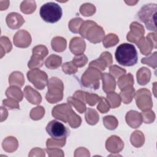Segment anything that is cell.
Instances as JSON below:
<instances>
[{
    "label": "cell",
    "mask_w": 157,
    "mask_h": 157,
    "mask_svg": "<svg viewBox=\"0 0 157 157\" xmlns=\"http://www.w3.org/2000/svg\"><path fill=\"white\" fill-rule=\"evenodd\" d=\"M52 116L58 120H60L65 123H69L72 128H77L80 126L82 119L72 110L69 104L64 103L53 107Z\"/></svg>",
    "instance_id": "obj_1"
},
{
    "label": "cell",
    "mask_w": 157,
    "mask_h": 157,
    "mask_svg": "<svg viewBox=\"0 0 157 157\" xmlns=\"http://www.w3.org/2000/svg\"><path fill=\"white\" fill-rule=\"evenodd\" d=\"M116 61L118 64L124 66L135 65L138 60V55L135 47L131 44H120L115 53Z\"/></svg>",
    "instance_id": "obj_2"
},
{
    "label": "cell",
    "mask_w": 157,
    "mask_h": 157,
    "mask_svg": "<svg viewBox=\"0 0 157 157\" xmlns=\"http://www.w3.org/2000/svg\"><path fill=\"white\" fill-rule=\"evenodd\" d=\"M78 33L83 38H86L93 44L101 42L105 34L101 26H98L96 22L90 20L83 21L80 28Z\"/></svg>",
    "instance_id": "obj_3"
},
{
    "label": "cell",
    "mask_w": 157,
    "mask_h": 157,
    "mask_svg": "<svg viewBox=\"0 0 157 157\" xmlns=\"http://www.w3.org/2000/svg\"><path fill=\"white\" fill-rule=\"evenodd\" d=\"M156 4L150 3L142 7L137 14L138 18L145 23L147 29L155 32H156Z\"/></svg>",
    "instance_id": "obj_4"
},
{
    "label": "cell",
    "mask_w": 157,
    "mask_h": 157,
    "mask_svg": "<svg viewBox=\"0 0 157 157\" xmlns=\"http://www.w3.org/2000/svg\"><path fill=\"white\" fill-rule=\"evenodd\" d=\"M39 14L42 20L47 23H54L58 21L62 17L61 7L56 3L50 2L42 5Z\"/></svg>",
    "instance_id": "obj_5"
},
{
    "label": "cell",
    "mask_w": 157,
    "mask_h": 157,
    "mask_svg": "<svg viewBox=\"0 0 157 157\" xmlns=\"http://www.w3.org/2000/svg\"><path fill=\"white\" fill-rule=\"evenodd\" d=\"M64 85L63 82L56 77H52L48 83V91L46 93L47 101L51 103H56L63 99Z\"/></svg>",
    "instance_id": "obj_6"
},
{
    "label": "cell",
    "mask_w": 157,
    "mask_h": 157,
    "mask_svg": "<svg viewBox=\"0 0 157 157\" xmlns=\"http://www.w3.org/2000/svg\"><path fill=\"white\" fill-rule=\"evenodd\" d=\"M102 77L101 72L94 67H89L81 77V83L85 87L97 90L99 87V80Z\"/></svg>",
    "instance_id": "obj_7"
},
{
    "label": "cell",
    "mask_w": 157,
    "mask_h": 157,
    "mask_svg": "<svg viewBox=\"0 0 157 157\" xmlns=\"http://www.w3.org/2000/svg\"><path fill=\"white\" fill-rule=\"evenodd\" d=\"M46 131L52 139L56 140H66L70 134L69 129L56 120H52L48 123Z\"/></svg>",
    "instance_id": "obj_8"
},
{
    "label": "cell",
    "mask_w": 157,
    "mask_h": 157,
    "mask_svg": "<svg viewBox=\"0 0 157 157\" xmlns=\"http://www.w3.org/2000/svg\"><path fill=\"white\" fill-rule=\"evenodd\" d=\"M28 80L38 90H43L48 85V76L45 72L38 68L33 69L27 72Z\"/></svg>",
    "instance_id": "obj_9"
},
{
    "label": "cell",
    "mask_w": 157,
    "mask_h": 157,
    "mask_svg": "<svg viewBox=\"0 0 157 157\" xmlns=\"http://www.w3.org/2000/svg\"><path fill=\"white\" fill-rule=\"evenodd\" d=\"M48 55L47 48L42 45H36L33 48V55L28 63L29 68L33 69L41 67L44 64V59Z\"/></svg>",
    "instance_id": "obj_10"
},
{
    "label": "cell",
    "mask_w": 157,
    "mask_h": 157,
    "mask_svg": "<svg viewBox=\"0 0 157 157\" xmlns=\"http://www.w3.org/2000/svg\"><path fill=\"white\" fill-rule=\"evenodd\" d=\"M135 99L137 106L144 112L150 110L153 106L151 93L146 88L139 90L136 93Z\"/></svg>",
    "instance_id": "obj_11"
},
{
    "label": "cell",
    "mask_w": 157,
    "mask_h": 157,
    "mask_svg": "<svg viewBox=\"0 0 157 157\" xmlns=\"http://www.w3.org/2000/svg\"><path fill=\"white\" fill-rule=\"evenodd\" d=\"M140 52L145 55L150 54L153 48H156V34L149 33L146 37H142L136 43Z\"/></svg>",
    "instance_id": "obj_12"
},
{
    "label": "cell",
    "mask_w": 157,
    "mask_h": 157,
    "mask_svg": "<svg viewBox=\"0 0 157 157\" xmlns=\"http://www.w3.org/2000/svg\"><path fill=\"white\" fill-rule=\"evenodd\" d=\"M112 57L110 53L104 52L101 53L100 57L89 64V67H94L101 71H104L107 67L112 64Z\"/></svg>",
    "instance_id": "obj_13"
},
{
    "label": "cell",
    "mask_w": 157,
    "mask_h": 157,
    "mask_svg": "<svg viewBox=\"0 0 157 157\" xmlns=\"http://www.w3.org/2000/svg\"><path fill=\"white\" fill-rule=\"evenodd\" d=\"M145 33L144 26L140 23L134 21L130 25V31L128 33L126 38L129 42L137 43V42L144 37Z\"/></svg>",
    "instance_id": "obj_14"
},
{
    "label": "cell",
    "mask_w": 157,
    "mask_h": 157,
    "mask_svg": "<svg viewBox=\"0 0 157 157\" xmlns=\"http://www.w3.org/2000/svg\"><path fill=\"white\" fill-rule=\"evenodd\" d=\"M14 45L19 48H26L31 43L30 34L25 30L18 31L13 36Z\"/></svg>",
    "instance_id": "obj_15"
},
{
    "label": "cell",
    "mask_w": 157,
    "mask_h": 157,
    "mask_svg": "<svg viewBox=\"0 0 157 157\" xmlns=\"http://www.w3.org/2000/svg\"><path fill=\"white\" fill-rule=\"evenodd\" d=\"M124 147L123 140L117 136H112L107 139L105 143L106 149L111 153H119Z\"/></svg>",
    "instance_id": "obj_16"
},
{
    "label": "cell",
    "mask_w": 157,
    "mask_h": 157,
    "mask_svg": "<svg viewBox=\"0 0 157 157\" xmlns=\"http://www.w3.org/2000/svg\"><path fill=\"white\" fill-rule=\"evenodd\" d=\"M86 48V43L85 40L78 37H73L69 44V49L71 52L77 55L83 54V52L85 50Z\"/></svg>",
    "instance_id": "obj_17"
},
{
    "label": "cell",
    "mask_w": 157,
    "mask_h": 157,
    "mask_svg": "<svg viewBox=\"0 0 157 157\" xmlns=\"http://www.w3.org/2000/svg\"><path fill=\"white\" fill-rule=\"evenodd\" d=\"M6 20L7 26L12 29L20 28L25 22L23 17L17 12L9 13L7 15Z\"/></svg>",
    "instance_id": "obj_18"
},
{
    "label": "cell",
    "mask_w": 157,
    "mask_h": 157,
    "mask_svg": "<svg viewBox=\"0 0 157 157\" xmlns=\"http://www.w3.org/2000/svg\"><path fill=\"white\" fill-rule=\"evenodd\" d=\"M126 121L130 127L137 128L142 123V115L137 111L130 110L126 115Z\"/></svg>",
    "instance_id": "obj_19"
},
{
    "label": "cell",
    "mask_w": 157,
    "mask_h": 157,
    "mask_svg": "<svg viewBox=\"0 0 157 157\" xmlns=\"http://www.w3.org/2000/svg\"><path fill=\"white\" fill-rule=\"evenodd\" d=\"M102 90L106 93L113 92L116 87V82L115 78L110 74H102Z\"/></svg>",
    "instance_id": "obj_20"
},
{
    "label": "cell",
    "mask_w": 157,
    "mask_h": 157,
    "mask_svg": "<svg viewBox=\"0 0 157 157\" xmlns=\"http://www.w3.org/2000/svg\"><path fill=\"white\" fill-rule=\"evenodd\" d=\"M25 96L26 99L33 104H39L42 101L41 95L30 86H26L24 88Z\"/></svg>",
    "instance_id": "obj_21"
},
{
    "label": "cell",
    "mask_w": 157,
    "mask_h": 157,
    "mask_svg": "<svg viewBox=\"0 0 157 157\" xmlns=\"http://www.w3.org/2000/svg\"><path fill=\"white\" fill-rule=\"evenodd\" d=\"M151 78V72L149 69L142 67L137 72V80L139 85H145L148 83Z\"/></svg>",
    "instance_id": "obj_22"
},
{
    "label": "cell",
    "mask_w": 157,
    "mask_h": 157,
    "mask_svg": "<svg viewBox=\"0 0 157 157\" xmlns=\"http://www.w3.org/2000/svg\"><path fill=\"white\" fill-rule=\"evenodd\" d=\"M135 95V90L132 86H129L121 90L120 96L123 103L129 104Z\"/></svg>",
    "instance_id": "obj_23"
},
{
    "label": "cell",
    "mask_w": 157,
    "mask_h": 157,
    "mask_svg": "<svg viewBox=\"0 0 157 157\" xmlns=\"http://www.w3.org/2000/svg\"><path fill=\"white\" fill-rule=\"evenodd\" d=\"M18 141L17 140L12 136L7 137L6 138L2 144L3 149L9 153H12L15 151L18 147Z\"/></svg>",
    "instance_id": "obj_24"
},
{
    "label": "cell",
    "mask_w": 157,
    "mask_h": 157,
    "mask_svg": "<svg viewBox=\"0 0 157 157\" xmlns=\"http://www.w3.org/2000/svg\"><path fill=\"white\" fill-rule=\"evenodd\" d=\"M62 63V58L56 55H50L45 61V66L50 69H55L59 67Z\"/></svg>",
    "instance_id": "obj_25"
},
{
    "label": "cell",
    "mask_w": 157,
    "mask_h": 157,
    "mask_svg": "<svg viewBox=\"0 0 157 157\" xmlns=\"http://www.w3.org/2000/svg\"><path fill=\"white\" fill-rule=\"evenodd\" d=\"M66 40L62 37H55L52 40L51 45L53 50L56 52H63L66 48Z\"/></svg>",
    "instance_id": "obj_26"
},
{
    "label": "cell",
    "mask_w": 157,
    "mask_h": 157,
    "mask_svg": "<svg viewBox=\"0 0 157 157\" xmlns=\"http://www.w3.org/2000/svg\"><path fill=\"white\" fill-rule=\"evenodd\" d=\"M9 82L10 85H17L21 87L25 83V79L23 74L18 71L13 72L9 76Z\"/></svg>",
    "instance_id": "obj_27"
},
{
    "label": "cell",
    "mask_w": 157,
    "mask_h": 157,
    "mask_svg": "<svg viewBox=\"0 0 157 157\" xmlns=\"http://www.w3.org/2000/svg\"><path fill=\"white\" fill-rule=\"evenodd\" d=\"M6 95L7 97L15 99L18 101H21L23 97L21 89L15 86H9L6 91Z\"/></svg>",
    "instance_id": "obj_28"
},
{
    "label": "cell",
    "mask_w": 157,
    "mask_h": 157,
    "mask_svg": "<svg viewBox=\"0 0 157 157\" xmlns=\"http://www.w3.org/2000/svg\"><path fill=\"white\" fill-rule=\"evenodd\" d=\"M119 88L121 90L124 88L129 86H133L134 79L133 76L131 73H128L126 75H123L118 78L117 82Z\"/></svg>",
    "instance_id": "obj_29"
},
{
    "label": "cell",
    "mask_w": 157,
    "mask_h": 157,
    "mask_svg": "<svg viewBox=\"0 0 157 157\" xmlns=\"http://www.w3.org/2000/svg\"><path fill=\"white\" fill-rule=\"evenodd\" d=\"M98 112L93 109L88 108L85 112V120L90 125L96 124L99 119Z\"/></svg>",
    "instance_id": "obj_30"
},
{
    "label": "cell",
    "mask_w": 157,
    "mask_h": 157,
    "mask_svg": "<svg viewBox=\"0 0 157 157\" xmlns=\"http://www.w3.org/2000/svg\"><path fill=\"white\" fill-rule=\"evenodd\" d=\"M130 140L134 147H140L143 145L145 141L144 134L140 131H136L131 134Z\"/></svg>",
    "instance_id": "obj_31"
},
{
    "label": "cell",
    "mask_w": 157,
    "mask_h": 157,
    "mask_svg": "<svg viewBox=\"0 0 157 157\" xmlns=\"http://www.w3.org/2000/svg\"><path fill=\"white\" fill-rule=\"evenodd\" d=\"M106 99L109 102L110 106L112 109H115L119 107L121 104V98L120 95L115 92L107 93Z\"/></svg>",
    "instance_id": "obj_32"
},
{
    "label": "cell",
    "mask_w": 157,
    "mask_h": 157,
    "mask_svg": "<svg viewBox=\"0 0 157 157\" xmlns=\"http://www.w3.org/2000/svg\"><path fill=\"white\" fill-rule=\"evenodd\" d=\"M36 9V4L34 1H23L20 5L21 12L26 14L32 13Z\"/></svg>",
    "instance_id": "obj_33"
},
{
    "label": "cell",
    "mask_w": 157,
    "mask_h": 157,
    "mask_svg": "<svg viewBox=\"0 0 157 157\" xmlns=\"http://www.w3.org/2000/svg\"><path fill=\"white\" fill-rule=\"evenodd\" d=\"M67 102L68 103L72 105L76 109V110L80 113H83L86 109L85 103L74 98V96L69 97L67 98Z\"/></svg>",
    "instance_id": "obj_34"
},
{
    "label": "cell",
    "mask_w": 157,
    "mask_h": 157,
    "mask_svg": "<svg viewBox=\"0 0 157 157\" xmlns=\"http://www.w3.org/2000/svg\"><path fill=\"white\" fill-rule=\"evenodd\" d=\"M103 123L104 126L109 130H114L118 124V121L115 117L112 115H107L103 118Z\"/></svg>",
    "instance_id": "obj_35"
},
{
    "label": "cell",
    "mask_w": 157,
    "mask_h": 157,
    "mask_svg": "<svg viewBox=\"0 0 157 157\" xmlns=\"http://www.w3.org/2000/svg\"><path fill=\"white\" fill-rule=\"evenodd\" d=\"M0 44H1V58H2L4 54L10 52L12 48V45L9 38L6 36L1 37Z\"/></svg>",
    "instance_id": "obj_36"
},
{
    "label": "cell",
    "mask_w": 157,
    "mask_h": 157,
    "mask_svg": "<svg viewBox=\"0 0 157 157\" xmlns=\"http://www.w3.org/2000/svg\"><path fill=\"white\" fill-rule=\"evenodd\" d=\"M119 42L118 37L115 34H109L103 39V45L105 48L115 45Z\"/></svg>",
    "instance_id": "obj_37"
},
{
    "label": "cell",
    "mask_w": 157,
    "mask_h": 157,
    "mask_svg": "<svg viewBox=\"0 0 157 157\" xmlns=\"http://www.w3.org/2000/svg\"><path fill=\"white\" fill-rule=\"evenodd\" d=\"M80 12L84 16H91L96 12V7L92 4L85 3L80 7Z\"/></svg>",
    "instance_id": "obj_38"
},
{
    "label": "cell",
    "mask_w": 157,
    "mask_h": 157,
    "mask_svg": "<svg viewBox=\"0 0 157 157\" xmlns=\"http://www.w3.org/2000/svg\"><path fill=\"white\" fill-rule=\"evenodd\" d=\"M83 23V20L81 18H75L72 19L69 23V28L72 33H78L80 28Z\"/></svg>",
    "instance_id": "obj_39"
},
{
    "label": "cell",
    "mask_w": 157,
    "mask_h": 157,
    "mask_svg": "<svg viewBox=\"0 0 157 157\" xmlns=\"http://www.w3.org/2000/svg\"><path fill=\"white\" fill-rule=\"evenodd\" d=\"M45 114V110L42 106H37L33 108L30 112V117L33 120L41 119Z\"/></svg>",
    "instance_id": "obj_40"
},
{
    "label": "cell",
    "mask_w": 157,
    "mask_h": 157,
    "mask_svg": "<svg viewBox=\"0 0 157 157\" xmlns=\"http://www.w3.org/2000/svg\"><path fill=\"white\" fill-rule=\"evenodd\" d=\"M110 108V104L107 99L104 97H101L97 106L98 110L102 113H105L109 111Z\"/></svg>",
    "instance_id": "obj_41"
},
{
    "label": "cell",
    "mask_w": 157,
    "mask_h": 157,
    "mask_svg": "<svg viewBox=\"0 0 157 157\" xmlns=\"http://www.w3.org/2000/svg\"><path fill=\"white\" fill-rule=\"evenodd\" d=\"M88 61V58L84 54L79 55L75 56L73 59L72 62L77 67H82L84 66Z\"/></svg>",
    "instance_id": "obj_42"
},
{
    "label": "cell",
    "mask_w": 157,
    "mask_h": 157,
    "mask_svg": "<svg viewBox=\"0 0 157 157\" xmlns=\"http://www.w3.org/2000/svg\"><path fill=\"white\" fill-rule=\"evenodd\" d=\"M100 98V96L96 94L86 92L85 96V102L87 103L90 106H93L98 102H99Z\"/></svg>",
    "instance_id": "obj_43"
},
{
    "label": "cell",
    "mask_w": 157,
    "mask_h": 157,
    "mask_svg": "<svg viewBox=\"0 0 157 157\" xmlns=\"http://www.w3.org/2000/svg\"><path fill=\"white\" fill-rule=\"evenodd\" d=\"M66 144V140H56L52 138L48 139L47 140L46 145L48 148H59L63 147Z\"/></svg>",
    "instance_id": "obj_44"
},
{
    "label": "cell",
    "mask_w": 157,
    "mask_h": 157,
    "mask_svg": "<svg viewBox=\"0 0 157 157\" xmlns=\"http://www.w3.org/2000/svg\"><path fill=\"white\" fill-rule=\"evenodd\" d=\"M62 70L66 74H74L77 72V67L72 61L64 63L62 65Z\"/></svg>",
    "instance_id": "obj_45"
},
{
    "label": "cell",
    "mask_w": 157,
    "mask_h": 157,
    "mask_svg": "<svg viewBox=\"0 0 157 157\" xmlns=\"http://www.w3.org/2000/svg\"><path fill=\"white\" fill-rule=\"evenodd\" d=\"M109 72L110 74L112 75L115 78H118L120 75H123L126 73V70L116 65H113L110 67Z\"/></svg>",
    "instance_id": "obj_46"
},
{
    "label": "cell",
    "mask_w": 157,
    "mask_h": 157,
    "mask_svg": "<svg viewBox=\"0 0 157 157\" xmlns=\"http://www.w3.org/2000/svg\"><path fill=\"white\" fill-rule=\"evenodd\" d=\"M2 104L4 106L8 107L9 109H20L18 101L13 98H9L6 99H4L2 101Z\"/></svg>",
    "instance_id": "obj_47"
},
{
    "label": "cell",
    "mask_w": 157,
    "mask_h": 157,
    "mask_svg": "<svg viewBox=\"0 0 157 157\" xmlns=\"http://www.w3.org/2000/svg\"><path fill=\"white\" fill-rule=\"evenodd\" d=\"M141 62L155 69L156 67V52H154L151 56L148 58H142Z\"/></svg>",
    "instance_id": "obj_48"
},
{
    "label": "cell",
    "mask_w": 157,
    "mask_h": 157,
    "mask_svg": "<svg viewBox=\"0 0 157 157\" xmlns=\"http://www.w3.org/2000/svg\"><path fill=\"white\" fill-rule=\"evenodd\" d=\"M142 115V118L145 123H151L154 121L155 115L153 111H149V112H144L141 113Z\"/></svg>",
    "instance_id": "obj_49"
}]
</instances>
